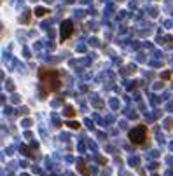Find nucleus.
Listing matches in <instances>:
<instances>
[{
    "label": "nucleus",
    "mask_w": 173,
    "mask_h": 176,
    "mask_svg": "<svg viewBox=\"0 0 173 176\" xmlns=\"http://www.w3.org/2000/svg\"><path fill=\"white\" fill-rule=\"evenodd\" d=\"M147 134H149V131H147V126H144V124H140V126H135L128 133V138H130V141H131L133 145H137V147H140V145H144L147 141Z\"/></svg>",
    "instance_id": "obj_2"
},
{
    "label": "nucleus",
    "mask_w": 173,
    "mask_h": 176,
    "mask_svg": "<svg viewBox=\"0 0 173 176\" xmlns=\"http://www.w3.org/2000/svg\"><path fill=\"white\" fill-rule=\"evenodd\" d=\"M61 33H60V38H61V42L63 40H67L72 33H74V23L70 21V19H65V21L61 23Z\"/></svg>",
    "instance_id": "obj_3"
},
{
    "label": "nucleus",
    "mask_w": 173,
    "mask_h": 176,
    "mask_svg": "<svg viewBox=\"0 0 173 176\" xmlns=\"http://www.w3.org/2000/svg\"><path fill=\"white\" fill-rule=\"evenodd\" d=\"M67 126H68L70 129H79L81 124H79V122H74V120H70V122H67Z\"/></svg>",
    "instance_id": "obj_8"
},
{
    "label": "nucleus",
    "mask_w": 173,
    "mask_h": 176,
    "mask_svg": "<svg viewBox=\"0 0 173 176\" xmlns=\"http://www.w3.org/2000/svg\"><path fill=\"white\" fill-rule=\"evenodd\" d=\"M152 176H157V174H152Z\"/></svg>",
    "instance_id": "obj_10"
},
{
    "label": "nucleus",
    "mask_w": 173,
    "mask_h": 176,
    "mask_svg": "<svg viewBox=\"0 0 173 176\" xmlns=\"http://www.w3.org/2000/svg\"><path fill=\"white\" fill-rule=\"evenodd\" d=\"M77 169H79V173L82 176H89V171L86 168V159H84V157H81V159L77 161Z\"/></svg>",
    "instance_id": "obj_4"
},
{
    "label": "nucleus",
    "mask_w": 173,
    "mask_h": 176,
    "mask_svg": "<svg viewBox=\"0 0 173 176\" xmlns=\"http://www.w3.org/2000/svg\"><path fill=\"white\" fill-rule=\"evenodd\" d=\"M161 78H163V80H170V78H171V71L170 70L163 71V73H161Z\"/></svg>",
    "instance_id": "obj_7"
},
{
    "label": "nucleus",
    "mask_w": 173,
    "mask_h": 176,
    "mask_svg": "<svg viewBox=\"0 0 173 176\" xmlns=\"http://www.w3.org/2000/svg\"><path fill=\"white\" fill-rule=\"evenodd\" d=\"M39 80H40V94L46 98L49 92H56L61 87V73L60 70L40 66L39 68Z\"/></svg>",
    "instance_id": "obj_1"
},
{
    "label": "nucleus",
    "mask_w": 173,
    "mask_h": 176,
    "mask_svg": "<svg viewBox=\"0 0 173 176\" xmlns=\"http://www.w3.org/2000/svg\"><path fill=\"white\" fill-rule=\"evenodd\" d=\"M65 117H68V119H72V117H75V110H74V106L67 105V108H65Z\"/></svg>",
    "instance_id": "obj_6"
},
{
    "label": "nucleus",
    "mask_w": 173,
    "mask_h": 176,
    "mask_svg": "<svg viewBox=\"0 0 173 176\" xmlns=\"http://www.w3.org/2000/svg\"><path fill=\"white\" fill-rule=\"evenodd\" d=\"M30 16H32V12H30V11H26V12H25V18L21 19V23H25V25H28V23H30Z\"/></svg>",
    "instance_id": "obj_9"
},
{
    "label": "nucleus",
    "mask_w": 173,
    "mask_h": 176,
    "mask_svg": "<svg viewBox=\"0 0 173 176\" xmlns=\"http://www.w3.org/2000/svg\"><path fill=\"white\" fill-rule=\"evenodd\" d=\"M46 14H49V9H46V7H35V16H37V18H42V16H46Z\"/></svg>",
    "instance_id": "obj_5"
}]
</instances>
